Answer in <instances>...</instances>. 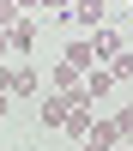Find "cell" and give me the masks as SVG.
<instances>
[{
	"instance_id": "cell-4",
	"label": "cell",
	"mask_w": 133,
	"mask_h": 151,
	"mask_svg": "<svg viewBox=\"0 0 133 151\" xmlns=\"http://www.w3.org/2000/svg\"><path fill=\"white\" fill-rule=\"evenodd\" d=\"M60 60H67V67H73V73H79V79H85V73L97 67V48H91V42H85V36H79V42H67V55H60Z\"/></svg>"
},
{
	"instance_id": "cell-12",
	"label": "cell",
	"mask_w": 133,
	"mask_h": 151,
	"mask_svg": "<svg viewBox=\"0 0 133 151\" xmlns=\"http://www.w3.org/2000/svg\"><path fill=\"white\" fill-rule=\"evenodd\" d=\"M36 6H55V12H67V6H73V0H36Z\"/></svg>"
},
{
	"instance_id": "cell-11",
	"label": "cell",
	"mask_w": 133,
	"mask_h": 151,
	"mask_svg": "<svg viewBox=\"0 0 133 151\" xmlns=\"http://www.w3.org/2000/svg\"><path fill=\"white\" fill-rule=\"evenodd\" d=\"M18 18H24V12L12 6V0H0V30H12V24H18Z\"/></svg>"
},
{
	"instance_id": "cell-6",
	"label": "cell",
	"mask_w": 133,
	"mask_h": 151,
	"mask_svg": "<svg viewBox=\"0 0 133 151\" xmlns=\"http://www.w3.org/2000/svg\"><path fill=\"white\" fill-rule=\"evenodd\" d=\"M109 91H115V79H109V73H85V97H91V103H97V97H109Z\"/></svg>"
},
{
	"instance_id": "cell-2",
	"label": "cell",
	"mask_w": 133,
	"mask_h": 151,
	"mask_svg": "<svg viewBox=\"0 0 133 151\" xmlns=\"http://www.w3.org/2000/svg\"><path fill=\"white\" fill-rule=\"evenodd\" d=\"M0 91H6V97H36L42 79H36L30 67H12V73H0Z\"/></svg>"
},
{
	"instance_id": "cell-9",
	"label": "cell",
	"mask_w": 133,
	"mask_h": 151,
	"mask_svg": "<svg viewBox=\"0 0 133 151\" xmlns=\"http://www.w3.org/2000/svg\"><path fill=\"white\" fill-rule=\"evenodd\" d=\"M109 127H115L121 145H133V109H121V115H109Z\"/></svg>"
},
{
	"instance_id": "cell-3",
	"label": "cell",
	"mask_w": 133,
	"mask_h": 151,
	"mask_svg": "<svg viewBox=\"0 0 133 151\" xmlns=\"http://www.w3.org/2000/svg\"><path fill=\"white\" fill-rule=\"evenodd\" d=\"M36 115H42V127H67V115H73V97H42V109H36Z\"/></svg>"
},
{
	"instance_id": "cell-13",
	"label": "cell",
	"mask_w": 133,
	"mask_h": 151,
	"mask_svg": "<svg viewBox=\"0 0 133 151\" xmlns=\"http://www.w3.org/2000/svg\"><path fill=\"white\" fill-rule=\"evenodd\" d=\"M79 151H109V145H97V139H79Z\"/></svg>"
},
{
	"instance_id": "cell-16",
	"label": "cell",
	"mask_w": 133,
	"mask_h": 151,
	"mask_svg": "<svg viewBox=\"0 0 133 151\" xmlns=\"http://www.w3.org/2000/svg\"><path fill=\"white\" fill-rule=\"evenodd\" d=\"M12 6H18V12H24V6H36V0H12Z\"/></svg>"
},
{
	"instance_id": "cell-10",
	"label": "cell",
	"mask_w": 133,
	"mask_h": 151,
	"mask_svg": "<svg viewBox=\"0 0 133 151\" xmlns=\"http://www.w3.org/2000/svg\"><path fill=\"white\" fill-rule=\"evenodd\" d=\"M109 79H133V55H127V48H121V55L109 60Z\"/></svg>"
},
{
	"instance_id": "cell-1",
	"label": "cell",
	"mask_w": 133,
	"mask_h": 151,
	"mask_svg": "<svg viewBox=\"0 0 133 151\" xmlns=\"http://www.w3.org/2000/svg\"><path fill=\"white\" fill-rule=\"evenodd\" d=\"M60 18H67V24H79V30H103V18H109V12H103V0H73Z\"/></svg>"
},
{
	"instance_id": "cell-8",
	"label": "cell",
	"mask_w": 133,
	"mask_h": 151,
	"mask_svg": "<svg viewBox=\"0 0 133 151\" xmlns=\"http://www.w3.org/2000/svg\"><path fill=\"white\" fill-rule=\"evenodd\" d=\"M55 91H60V97H73V91H79V73H73L67 60H60V67H55Z\"/></svg>"
},
{
	"instance_id": "cell-7",
	"label": "cell",
	"mask_w": 133,
	"mask_h": 151,
	"mask_svg": "<svg viewBox=\"0 0 133 151\" xmlns=\"http://www.w3.org/2000/svg\"><path fill=\"white\" fill-rule=\"evenodd\" d=\"M6 36H12V48H36V24H30V18H18Z\"/></svg>"
},
{
	"instance_id": "cell-5",
	"label": "cell",
	"mask_w": 133,
	"mask_h": 151,
	"mask_svg": "<svg viewBox=\"0 0 133 151\" xmlns=\"http://www.w3.org/2000/svg\"><path fill=\"white\" fill-rule=\"evenodd\" d=\"M91 48H97V60H115L121 55V36L115 30H91Z\"/></svg>"
},
{
	"instance_id": "cell-14",
	"label": "cell",
	"mask_w": 133,
	"mask_h": 151,
	"mask_svg": "<svg viewBox=\"0 0 133 151\" xmlns=\"http://www.w3.org/2000/svg\"><path fill=\"white\" fill-rule=\"evenodd\" d=\"M0 55H12V36H6V30H0Z\"/></svg>"
},
{
	"instance_id": "cell-17",
	"label": "cell",
	"mask_w": 133,
	"mask_h": 151,
	"mask_svg": "<svg viewBox=\"0 0 133 151\" xmlns=\"http://www.w3.org/2000/svg\"><path fill=\"white\" fill-rule=\"evenodd\" d=\"M109 151H133V145H109Z\"/></svg>"
},
{
	"instance_id": "cell-15",
	"label": "cell",
	"mask_w": 133,
	"mask_h": 151,
	"mask_svg": "<svg viewBox=\"0 0 133 151\" xmlns=\"http://www.w3.org/2000/svg\"><path fill=\"white\" fill-rule=\"evenodd\" d=\"M0 115H12V97H6V91H0Z\"/></svg>"
}]
</instances>
